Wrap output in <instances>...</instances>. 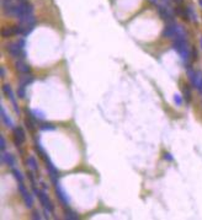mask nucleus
Here are the masks:
<instances>
[{
	"mask_svg": "<svg viewBox=\"0 0 202 220\" xmlns=\"http://www.w3.org/2000/svg\"><path fill=\"white\" fill-rule=\"evenodd\" d=\"M6 50H7V53L12 58H16V59H25V57H26L25 49H22L17 44V42L16 43H9V44H6Z\"/></svg>",
	"mask_w": 202,
	"mask_h": 220,
	"instance_id": "f257e3e1",
	"label": "nucleus"
},
{
	"mask_svg": "<svg viewBox=\"0 0 202 220\" xmlns=\"http://www.w3.org/2000/svg\"><path fill=\"white\" fill-rule=\"evenodd\" d=\"M17 189H18L20 194L22 195V199H23V202H25L26 208L31 209V208L33 206V197H32V194L28 192V189L26 188V186H25L22 182H18V184H17Z\"/></svg>",
	"mask_w": 202,
	"mask_h": 220,
	"instance_id": "f03ea898",
	"label": "nucleus"
},
{
	"mask_svg": "<svg viewBox=\"0 0 202 220\" xmlns=\"http://www.w3.org/2000/svg\"><path fill=\"white\" fill-rule=\"evenodd\" d=\"M2 92L6 95L7 100L12 103V107H14L15 113H16V114H20V108H18V104H17L16 97H15V95H14L12 90H11V86H10V85H7V84H4V85H2Z\"/></svg>",
	"mask_w": 202,
	"mask_h": 220,
	"instance_id": "7ed1b4c3",
	"label": "nucleus"
},
{
	"mask_svg": "<svg viewBox=\"0 0 202 220\" xmlns=\"http://www.w3.org/2000/svg\"><path fill=\"white\" fill-rule=\"evenodd\" d=\"M54 184V191H55V194H57V197H58V199L64 204V206L65 208H68L69 206V204H70V199H69V195L64 192V189L62 188V186H60V183H59V181H57V182H54L53 183Z\"/></svg>",
	"mask_w": 202,
	"mask_h": 220,
	"instance_id": "20e7f679",
	"label": "nucleus"
},
{
	"mask_svg": "<svg viewBox=\"0 0 202 220\" xmlns=\"http://www.w3.org/2000/svg\"><path fill=\"white\" fill-rule=\"evenodd\" d=\"M37 198L39 199V202H41V204H42V206H43L44 209L49 210L50 213L54 211V205H53V203L50 202V199H49V197L47 195V193H46L44 189H41V191H39Z\"/></svg>",
	"mask_w": 202,
	"mask_h": 220,
	"instance_id": "39448f33",
	"label": "nucleus"
},
{
	"mask_svg": "<svg viewBox=\"0 0 202 220\" xmlns=\"http://www.w3.org/2000/svg\"><path fill=\"white\" fill-rule=\"evenodd\" d=\"M12 133H14V143L17 147H21L22 143L26 140V134L23 132V129L21 127H15L12 129Z\"/></svg>",
	"mask_w": 202,
	"mask_h": 220,
	"instance_id": "423d86ee",
	"label": "nucleus"
},
{
	"mask_svg": "<svg viewBox=\"0 0 202 220\" xmlns=\"http://www.w3.org/2000/svg\"><path fill=\"white\" fill-rule=\"evenodd\" d=\"M0 160H1L2 163H5V165H6L7 167H10V168H14L15 165H16V160H15L14 155L10 154V152L2 151V154H1V156H0Z\"/></svg>",
	"mask_w": 202,
	"mask_h": 220,
	"instance_id": "0eeeda50",
	"label": "nucleus"
},
{
	"mask_svg": "<svg viewBox=\"0 0 202 220\" xmlns=\"http://www.w3.org/2000/svg\"><path fill=\"white\" fill-rule=\"evenodd\" d=\"M15 68L21 74H28V73H31V66L23 59H17L15 61Z\"/></svg>",
	"mask_w": 202,
	"mask_h": 220,
	"instance_id": "6e6552de",
	"label": "nucleus"
},
{
	"mask_svg": "<svg viewBox=\"0 0 202 220\" xmlns=\"http://www.w3.org/2000/svg\"><path fill=\"white\" fill-rule=\"evenodd\" d=\"M1 119H2V122H4V124L7 127V128H10V129H14L15 128V125H14V122H12V119L6 114V112H5V108H4V106H1Z\"/></svg>",
	"mask_w": 202,
	"mask_h": 220,
	"instance_id": "1a4fd4ad",
	"label": "nucleus"
},
{
	"mask_svg": "<svg viewBox=\"0 0 202 220\" xmlns=\"http://www.w3.org/2000/svg\"><path fill=\"white\" fill-rule=\"evenodd\" d=\"M33 80H34V76L33 75H30V73L28 74H22V76L20 77V80H18V85H22V86H28V85H31L32 82H33Z\"/></svg>",
	"mask_w": 202,
	"mask_h": 220,
	"instance_id": "9d476101",
	"label": "nucleus"
},
{
	"mask_svg": "<svg viewBox=\"0 0 202 220\" xmlns=\"http://www.w3.org/2000/svg\"><path fill=\"white\" fill-rule=\"evenodd\" d=\"M177 33H179V28L177 27H175V26H168V27H165V29L163 32V36L168 37V38H172V37H176Z\"/></svg>",
	"mask_w": 202,
	"mask_h": 220,
	"instance_id": "9b49d317",
	"label": "nucleus"
},
{
	"mask_svg": "<svg viewBox=\"0 0 202 220\" xmlns=\"http://www.w3.org/2000/svg\"><path fill=\"white\" fill-rule=\"evenodd\" d=\"M27 166L30 167V170H32V171H34V172L38 171V162H37V160H36L34 156L30 155V156L27 157Z\"/></svg>",
	"mask_w": 202,
	"mask_h": 220,
	"instance_id": "f8f14e48",
	"label": "nucleus"
},
{
	"mask_svg": "<svg viewBox=\"0 0 202 220\" xmlns=\"http://www.w3.org/2000/svg\"><path fill=\"white\" fill-rule=\"evenodd\" d=\"M11 172H12V176L15 177V179H16L17 182H22V181H23V175H22V172H21L18 168L14 167V168H11Z\"/></svg>",
	"mask_w": 202,
	"mask_h": 220,
	"instance_id": "ddd939ff",
	"label": "nucleus"
},
{
	"mask_svg": "<svg viewBox=\"0 0 202 220\" xmlns=\"http://www.w3.org/2000/svg\"><path fill=\"white\" fill-rule=\"evenodd\" d=\"M191 98H192V95H191V88H190V86H188V85H185V86H184V100H185L186 102H190V101H191Z\"/></svg>",
	"mask_w": 202,
	"mask_h": 220,
	"instance_id": "4468645a",
	"label": "nucleus"
},
{
	"mask_svg": "<svg viewBox=\"0 0 202 220\" xmlns=\"http://www.w3.org/2000/svg\"><path fill=\"white\" fill-rule=\"evenodd\" d=\"M64 214H65V219H69V220H78L79 219V215L70 209H67Z\"/></svg>",
	"mask_w": 202,
	"mask_h": 220,
	"instance_id": "2eb2a0df",
	"label": "nucleus"
},
{
	"mask_svg": "<svg viewBox=\"0 0 202 220\" xmlns=\"http://www.w3.org/2000/svg\"><path fill=\"white\" fill-rule=\"evenodd\" d=\"M34 149H36V151L39 154V156H42V155H44L46 154V151H44V149H43V146H42V144H41V141L38 140V138H36V143H34Z\"/></svg>",
	"mask_w": 202,
	"mask_h": 220,
	"instance_id": "dca6fc26",
	"label": "nucleus"
},
{
	"mask_svg": "<svg viewBox=\"0 0 202 220\" xmlns=\"http://www.w3.org/2000/svg\"><path fill=\"white\" fill-rule=\"evenodd\" d=\"M39 129L43 130V132H46V130H55L57 127L53 125L52 123H42V124L39 125Z\"/></svg>",
	"mask_w": 202,
	"mask_h": 220,
	"instance_id": "f3484780",
	"label": "nucleus"
},
{
	"mask_svg": "<svg viewBox=\"0 0 202 220\" xmlns=\"http://www.w3.org/2000/svg\"><path fill=\"white\" fill-rule=\"evenodd\" d=\"M25 125L27 127V129H28L30 132H34V130H36V127H34V122H33L32 119H30V118H27V119L25 120Z\"/></svg>",
	"mask_w": 202,
	"mask_h": 220,
	"instance_id": "a211bd4d",
	"label": "nucleus"
},
{
	"mask_svg": "<svg viewBox=\"0 0 202 220\" xmlns=\"http://www.w3.org/2000/svg\"><path fill=\"white\" fill-rule=\"evenodd\" d=\"M17 96H18V98H25V97H26V86L18 85V88H17Z\"/></svg>",
	"mask_w": 202,
	"mask_h": 220,
	"instance_id": "6ab92c4d",
	"label": "nucleus"
},
{
	"mask_svg": "<svg viewBox=\"0 0 202 220\" xmlns=\"http://www.w3.org/2000/svg\"><path fill=\"white\" fill-rule=\"evenodd\" d=\"M32 112H33V114H34V117H36V118L38 119V122H39V120H41V122H42V120H44V118H46V116H44V113H43L42 111H39V109H33Z\"/></svg>",
	"mask_w": 202,
	"mask_h": 220,
	"instance_id": "aec40b11",
	"label": "nucleus"
},
{
	"mask_svg": "<svg viewBox=\"0 0 202 220\" xmlns=\"http://www.w3.org/2000/svg\"><path fill=\"white\" fill-rule=\"evenodd\" d=\"M182 102H184V97H182L181 95H179V93H175V95H174V103H175L176 106H181Z\"/></svg>",
	"mask_w": 202,
	"mask_h": 220,
	"instance_id": "412c9836",
	"label": "nucleus"
},
{
	"mask_svg": "<svg viewBox=\"0 0 202 220\" xmlns=\"http://www.w3.org/2000/svg\"><path fill=\"white\" fill-rule=\"evenodd\" d=\"M5 149H6V141H5V138H4V135H0V150H1V152L5 151Z\"/></svg>",
	"mask_w": 202,
	"mask_h": 220,
	"instance_id": "4be33fe9",
	"label": "nucleus"
},
{
	"mask_svg": "<svg viewBox=\"0 0 202 220\" xmlns=\"http://www.w3.org/2000/svg\"><path fill=\"white\" fill-rule=\"evenodd\" d=\"M31 218H32V219H34V220H39V219H42V215H41V213H39L38 210H33V211H32Z\"/></svg>",
	"mask_w": 202,
	"mask_h": 220,
	"instance_id": "5701e85b",
	"label": "nucleus"
},
{
	"mask_svg": "<svg viewBox=\"0 0 202 220\" xmlns=\"http://www.w3.org/2000/svg\"><path fill=\"white\" fill-rule=\"evenodd\" d=\"M191 59H192V61H195V60L198 59V54H197L196 48H192V49H191Z\"/></svg>",
	"mask_w": 202,
	"mask_h": 220,
	"instance_id": "b1692460",
	"label": "nucleus"
},
{
	"mask_svg": "<svg viewBox=\"0 0 202 220\" xmlns=\"http://www.w3.org/2000/svg\"><path fill=\"white\" fill-rule=\"evenodd\" d=\"M163 157H164V160H166V161H172V160H174V157H172V155H171L170 152H164Z\"/></svg>",
	"mask_w": 202,
	"mask_h": 220,
	"instance_id": "393cba45",
	"label": "nucleus"
},
{
	"mask_svg": "<svg viewBox=\"0 0 202 220\" xmlns=\"http://www.w3.org/2000/svg\"><path fill=\"white\" fill-rule=\"evenodd\" d=\"M0 70H1V77H4V75H5V70H4V68H1Z\"/></svg>",
	"mask_w": 202,
	"mask_h": 220,
	"instance_id": "a878e982",
	"label": "nucleus"
},
{
	"mask_svg": "<svg viewBox=\"0 0 202 220\" xmlns=\"http://www.w3.org/2000/svg\"><path fill=\"white\" fill-rule=\"evenodd\" d=\"M175 2H177V4H181V2H182V0H175Z\"/></svg>",
	"mask_w": 202,
	"mask_h": 220,
	"instance_id": "bb28decb",
	"label": "nucleus"
},
{
	"mask_svg": "<svg viewBox=\"0 0 202 220\" xmlns=\"http://www.w3.org/2000/svg\"><path fill=\"white\" fill-rule=\"evenodd\" d=\"M201 47H202V38H201Z\"/></svg>",
	"mask_w": 202,
	"mask_h": 220,
	"instance_id": "cd10ccee",
	"label": "nucleus"
}]
</instances>
